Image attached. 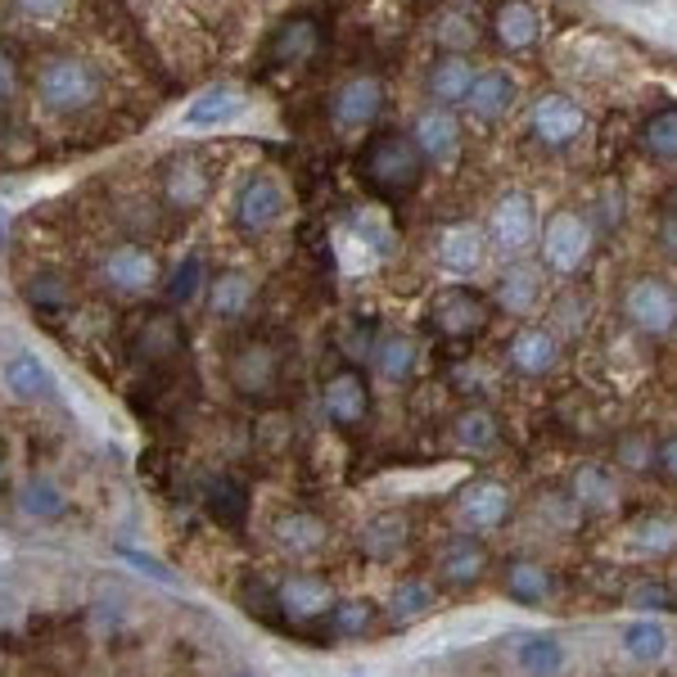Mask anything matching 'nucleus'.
Returning a JSON list of instances; mask_svg holds the SVG:
<instances>
[{"label":"nucleus","instance_id":"1","mask_svg":"<svg viewBox=\"0 0 677 677\" xmlns=\"http://www.w3.org/2000/svg\"><path fill=\"white\" fill-rule=\"evenodd\" d=\"M362 181L384 194V199H402V194H412L421 185V172H425V159L416 150L412 135H402V131H380L366 141L362 150Z\"/></svg>","mask_w":677,"mask_h":677},{"label":"nucleus","instance_id":"2","mask_svg":"<svg viewBox=\"0 0 677 677\" xmlns=\"http://www.w3.org/2000/svg\"><path fill=\"white\" fill-rule=\"evenodd\" d=\"M285 348L276 344L271 334H249L235 344L231 362H226V375H231V388L249 402H276L281 388H285Z\"/></svg>","mask_w":677,"mask_h":677},{"label":"nucleus","instance_id":"3","mask_svg":"<svg viewBox=\"0 0 677 677\" xmlns=\"http://www.w3.org/2000/svg\"><path fill=\"white\" fill-rule=\"evenodd\" d=\"M100 91H104V82L95 73V63H87L78 54H54V59L41 63V73H37V95L54 118L87 113L100 100Z\"/></svg>","mask_w":677,"mask_h":677},{"label":"nucleus","instance_id":"4","mask_svg":"<svg viewBox=\"0 0 677 677\" xmlns=\"http://www.w3.org/2000/svg\"><path fill=\"white\" fill-rule=\"evenodd\" d=\"M127 353L145 371H176L185 353V330L172 312H141L127 330Z\"/></svg>","mask_w":677,"mask_h":677},{"label":"nucleus","instance_id":"5","mask_svg":"<svg viewBox=\"0 0 677 677\" xmlns=\"http://www.w3.org/2000/svg\"><path fill=\"white\" fill-rule=\"evenodd\" d=\"M231 218L244 235H262L271 231L281 218H285V185L266 172H253L235 185V199H231Z\"/></svg>","mask_w":677,"mask_h":677},{"label":"nucleus","instance_id":"6","mask_svg":"<svg viewBox=\"0 0 677 677\" xmlns=\"http://www.w3.org/2000/svg\"><path fill=\"white\" fill-rule=\"evenodd\" d=\"M488 325V299L479 290H465V285H447L434 294L430 303V330L438 338H469Z\"/></svg>","mask_w":677,"mask_h":677},{"label":"nucleus","instance_id":"7","mask_svg":"<svg viewBox=\"0 0 677 677\" xmlns=\"http://www.w3.org/2000/svg\"><path fill=\"white\" fill-rule=\"evenodd\" d=\"M592 253V226L583 213L574 209H560L547 218V226H542V257H547L552 271H560V276H569V271H578Z\"/></svg>","mask_w":677,"mask_h":677},{"label":"nucleus","instance_id":"8","mask_svg":"<svg viewBox=\"0 0 677 677\" xmlns=\"http://www.w3.org/2000/svg\"><path fill=\"white\" fill-rule=\"evenodd\" d=\"M321 412L338 430H357L371 416V384H366V375L357 366H338L334 375H325V384H321Z\"/></svg>","mask_w":677,"mask_h":677},{"label":"nucleus","instance_id":"9","mask_svg":"<svg viewBox=\"0 0 677 677\" xmlns=\"http://www.w3.org/2000/svg\"><path fill=\"white\" fill-rule=\"evenodd\" d=\"M131 412L154 430H172L185 416V388L176 371H145L141 388L131 393Z\"/></svg>","mask_w":677,"mask_h":677},{"label":"nucleus","instance_id":"10","mask_svg":"<svg viewBox=\"0 0 677 677\" xmlns=\"http://www.w3.org/2000/svg\"><path fill=\"white\" fill-rule=\"evenodd\" d=\"M624 312L637 330L668 334L677 325V290L664 276H641V281H633V290L624 299Z\"/></svg>","mask_w":677,"mask_h":677},{"label":"nucleus","instance_id":"11","mask_svg":"<svg viewBox=\"0 0 677 677\" xmlns=\"http://www.w3.org/2000/svg\"><path fill=\"white\" fill-rule=\"evenodd\" d=\"M100 281L109 290H118V294H145L159 281V262L141 244H118V249H109L100 257Z\"/></svg>","mask_w":677,"mask_h":677},{"label":"nucleus","instance_id":"12","mask_svg":"<svg viewBox=\"0 0 677 677\" xmlns=\"http://www.w3.org/2000/svg\"><path fill=\"white\" fill-rule=\"evenodd\" d=\"M316 50H321V23H316L312 14H294V19H285L276 32L266 37L262 63H266V68H299V63H307Z\"/></svg>","mask_w":677,"mask_h":677},{"label":"nucleus","instance_id":"13","mask_svg":"<svg viewBox=\"0 0 677 677\" xmlns=\"http://www.w3.org/2000/svg\"><path fill=\"white\" fill-rule=\"evenodd\" d=\"M380 109H384V87H380V78H371V73L348 78L344 87L334 91V100H330V118H334V127H344V131L371 127V122L380 118Z\"/></svg>","mask_w":677,"mask_h":677},{"label":"nucleus","instance_id":"14","mask_svg":"<svg viewBox=\"0 0 677 677\" xmlns=\"http://www.w3.org/2000/svg\"><path fill=\"white\" fill-rule=\"evenodd\" d=\"M533 199L528 194H519V190H511V194H502L497 203H493V218H488V235H493V244L502 249V253H524L528 244H533Z\"/></svg>","mask_w":677,"mask_h":677},{"label":"nucleus","instance_id":"15","mask_svg":"<svg viewBox=\"0 0 677 677\" xmlns=\"http://www.w3.org/2000/svg\"><path fill=\"white\" fill-rule=\"evenodd\" d=\"M276 605H281V619H290V624H312V619L330 615L334 592H330V583L316 578V574H290V578L276 587Z\"/></svg>","mask_w":677,"mask_h":677},{"label":"nucleus","instance_id":"16","mask_svg":"<svg viewBox=\"0 0 677 677\" xmlns=\"http://www.w3.org/2000/svg\"><path fill=\"white\" fill-rule=\"evenodd\" d=\"M406 542H412V519H406L402 511H380V515H371V519L362 524V533H357L362 556L375 560V565L397 560V556L406 552Z\"/></svg>","mask_w":677,"mask_h":677},{"label":"nucleus","instance_id":"17","mask_svg":"<svg viewBox=\"0 0 677 677\" xmlns=\"http://www.w3.org/2000/svg\"><path fill=\"white\" fill-rule=\"evenodd\" d=\"M456 511H461V519H465L469 528L488 533V528L506 524V515H511V488L497 484V479H474V484L461 488Z\"/></svg>","mask_w":677,"mask_h":677},{"label":"nucleus","instance_id":"18","mask_svg":"<svg viewBox=\"0 0 677 677\" xmlns=\"http://www.w3.org/2000/svg\"><path fill=\"white\" fill-rule=\"evenodd\" d=\"M213 190V176L203 172V163L194 154H176L168 168H163V199L172 203L176 213H194L203 199Z\"/></svg>","mask_w":677,"mask_h":677},{"label":"nucleus","instance_id":"19","mask_svg":"<svg viewBox=\"0 0 677 677\" xmlns=\"http://www.w3.org/2000/svg\"><path fill=\"white\" fill-rule=\"evenodd\" d=\"M578 131H583V109L574 100H565V95H542L533 104V135H537L542 145L560 150V145L578 141Z\"/></svg>","mask_w":677,"mask_h":677},{"label":"nucleus","instance_id":"20","mask_svg":"<svg viewBox=\"0 0 677 677\" xmlns=\"http://www.w3.org/2000/svg\"><path fill=\"white\" fill-rule=\"evenodd\" d=\"M412 141H416L421 159H430V163H452L456 150H461V127H456V118H452L447 109H425V113L416 118V127H412Z\"/></svg>","mask_w":677,"mask_h":677},{"label":"nucleus","instance_id":"21","mask_svg":"<svg viewBox=\"0 0 677 677\" xmlns=\"http://www.w3.org/2000/svg\"><path fill=\"white\" fill-rule=\"evenodd\" d=\"M203 506H209V519L226 533H244L249 524V488L244 479H235V474H218V479L209 484V493H203Z\"/></svg>","mask_w":677,"mask_h":677},{"label":"nucleus","instance_id":"22","mask_svg":"<svg viewBox=\"0 0 677 677\" xmlns=\"http://www.w3.org/2000/svg\"><path fill=\"white\" fill-rule=\"evenodd\" d=\"M556 362H560V344H556V334L552 330H542V325H528V330H519L515 338H511V366L519 371V375H547V371H556Z\"/></svg>","mask_w":677,"mask_h":677},{"label":"nucleus","instance_id":"23","mask_svg":"<svg viewBox=\"0 0 677 677\" xmlns=\"http://www.w3.org/2000/svg\"><path fill=\"white\" fill-rule=\"evenodd\" d=\"M6 384L23 402H59V380L50 375V366L37 353H14L6 362Z\"/></svg>","mask_w":677,"mask_h":677},{"label":"nucleus","instance_id":"24","mask_svg":"<svg viewBox=\"0 0 677 677\" xmlns=\"http://www.w3.org/2000/svg\"><path fill=\"white\" fill-rule=\"evenodd\" d=\"M488 569V547L479 537H452L447 547L438 552V574L456 587H469V583H479Z\"/></svg>","mask_w":677,"mask_h":677},{"label":"nucleus","instance_id":"25","mask_svg":"<svg viewBox=\"0 0 677 677\" xmlns=\"http://www.w3.org/2000/svg\"><path fill=\"white\" fill-rule=\"evenodd\" d=\"M244 113V91L240 87H209V91H199L185 109V127H226Z\"/></svg>","mask_w":677,"mask_h":677},{"label":"nucleus","instance_id":"26","mask_svg":"<svg viewBox=\"0 0 677 677\" xmlns=\"http://www.w3.org/2000/svg\"><path fill=\"white\" fill-rule=\"evenodd\" d=\"M465 104H469L474 118H484V122L506 118L511 104H515V78L502 73V68H493V73H479V78H474V87H469V95H465Z\"/></svg>","mask_w":677,"mask_h":677},{"label":"nucleus","instance_id":"27","mask_svg":"<svg viewBox=\"0 0 677 677\" xmlns=\"http://www.w3.org/2000/svg\"><path fill=\"white\" fill-rule=\"evenodd\" d=\"M438 262L452 271V276H469V271H479L484 262V231L479 226H447L443 240H438Z\"/></svg>","mask_w":677,"mask_h":677},{"label":"nucleus","instance_id":"28","mask_svg":"<svg viewBox=\"0 0 677 677\" xmlns=\"http://www.w3.org/2000/svg\"><path fill=\"white\" fill-rule=\"evenodd\" d=\"M276 542L290 556H316L330 542V524L312 511H290V515L276 519Z\"/></svg>","mask_w":677,"mask_h":677},{"label":"nucleus","instance_id":"29","mask_svg":"<svg viewBox=\"0 0 677 677\" xmlns=\"http://www.w3.org/2000/svg\"><path fill=\"white\" fill-rule=\"evenodd\" d=\"M380 619V605L366 600V596H348V600H334L330 615H325V628L334 641H362Z\"/></svg>","mask_w":677,"mask_h":677},{"label":"nucleus","instance_id":"30","mask_svg":"<svg viewBox=\"0 0 677 677\" xmlns=\"http://www.w3.org/2000/svg\"><path fill=\"white\" fill-rule=\"evenodd\" d=\"M506 596L519 605H542L556 596V574L537 560H511L506 565Z\"/></svg>","mask_w":677,"mask_h":677},{"label":"nucleus","instance_id":"31","mask_svg":"<svg viewBox=\"0 0 677 677\" xmlns=\"http://www.w3.org/2000/svg\"><path fill=\"white\" fill-rule=\"evenodd\" d=\"M434 600H438V592H434V583H425V578H406V583H397L393 596H388V624H393V628H412V624H421L430 609H434Z\"/></svg>","mask_w":677,"mask_h":677},{"label":"nucleus","instance_id":"32","mask_svg":"<svg viewBox=\"0 0 677 677\" xmlns=\"http://www.w3.org/2000/svg\"><path fill=\"white\" fill-rule=\"evenodd\" d=\"M23 299L46 321H54V316H63L68 307H73V290H68V281L59 276V271H32V276L23 281Z\"/></svg>","mask_w":677,"mask_h":677},{"label":"nucleus","instance_id":"33","mask_svg":"<svg viewBox=\"0 0 677 677\" xmlns=\"http://www.w3.org/2000/svg\"><path fill=\"white\" fill-rule=\"evenodd\" d=\"M209 307L218 321H240L253 307V281L244 271H222L218 281H209Z\"/></svg>","mask_w":677,"mask_h":677},{"label":"nucleus","instance_id":"34","mask_svg":"<svg viewBox=\"0 0 677 677\" xmlns=\"http://www.w3.org/2000/svg\"><path fill=\"white\" fill-rule=\"evenodd\" d=\"M515 664L528 677H556L565 668V646L552 633H528L515 641Z\"/></svg>","mask_w":677,"mask_h":677},{"label":"nucleus","instance_id":"35","mask_svg":"<svg viewBox=\"0 0 677 677\" xmlns=\"http://www.w3.org/2000/svg\"><path fill=\"white\" fill-rule=\"evenodd\" d=\"M537 294H542V276H537V266L515 262V266H506V271H502V281H497V303H502L506 312H515V316L533 312Z\"/></svg>","mask_w":677,"mask_h":677},{"label":"nucleus","instance_id":"36","mask_svg":"<svg viewBox=\"0 0 677 677\" xmlns=\"http://www.w3.org/2000/svg\"><path fill=\"white\" fill-rule=\"evenodd\" d=\"M452 438L465 452H488L502 438V425H497V416L488 412V406H465V412L452 421Z\"/></svg>","mask_w":677,"mask_h":677},{"label":"nucleus","instance_id":"37","mask_svg":"<svg viewBox=\"0 0 677 677\" xmlns=\"http://www.w3.org/2000/svg\"><path fill=\"white\" fill-rule=\"evenodd\" d=\"M469 87H474V68H469V59H461V54H447V59H438V63L430 68V91H434V100H443V104H465Z\"/></svg>","mask_w":677,"mask_h":677},{"label":"nucleus","instance_id":"38","mask_svg":"<svg viewBox=\"0 0 677 677\" xmlns=\"http://www.w3.org/2000/svg\"><path fill=\"white\" fill-rule=\"evenodd\" d=\"M569 493H574V506H578V511H615V502H619L615 479H609L600 465H583V469L574 474Z\"/></svg>","mask_w":677,"mask_h":677},{"label":"nucleus","instance_id":"39","mask_svg":"<svg viewBox=\"0 0 677 677\" xmlns=\"http://www.w3.org/2000/svg\"><path fill=\"white\" fill-rule=\"evenodd\" d=\"M19 506H23V515H32V519H41V524H54V519L68 515V497H63V488H59L54 479H46V474H32V479L23 484Z\"/></svg>","mask_w":677,"mask_h":677},{"label":"nucleus","instance_id":"40","mask_svg":"<svg viewBox=\"0 0 677 677\" xmlns=\"http://www.w3.org/2000/svg\"><path fill=\"white\" fill-rule=\"evenodd\" d=\"M375 371L388 380V384H402V380H412V371H416V344L406 334H384L380 344H375Z\"/></svg>","mask_w":677,"mask_h":677},{"label":"nucleus","instance_id":"41","mask_svg":"<svg viewBox=\"0 0 677 677\" xmlns=\"http://www.w3.org/2000/svg\"><path fill=\"white\" fill-rule=\"evenodd\" d=\"M537 10L524 6V0H506V6L497 10V41L506 50H528L537 41Z\"/></svg>","mask_w":677,"mask_h":677},{"label":"nucleus","instance_id":"42","mask_svg":"<svg viewBox=\"0 0 677 677\" xmlns=\"http://www.w3.org/2000/svg\"><path fill=\"white\" fill-rule=\"evenodd\" d=\"M624 655H628L633 664H659V659L668 655V633H664V624H655V619L628 624V628H624Z\"/></svg>","mask_w":677,"mask_h":677},{"label":"nucleus","instance_id":"43","mask_svg":"<svg viewBox=\"0 0 677 677\" xmlns=\"http://www.w3.org/2000/svg\"><path fill=\"white\" fill-rule=\"evenodd\" d=\"M141 479L159 493V497H172L176 493V474H181V461H176V452L168 447V443H154V447H145L141 452Z\"/></svg>","mask_w":677,"mask_h":677},{"label":"nucleus","instance_id":"44","mask_svg":"<svg viewBox=\"0 0 677 677\" xmlns=\"http://www.w3.org/2000/svg\"><path fill=\"white\" fill-rule=\"evenodd\" d=\"M641 150L655 159V163H677V109H664L655 113L646 127H641Z\"/></svg>","mask_w":677,"mask_h":677},{"label":"nucleus","instance_id":"45","mask_svg":"<svg viewBox=\"0 0 677 677\" xmlns=\"http://www.w3.org/2000/svg\"><path fill=\"white\" fill-rule=\"evenodd\" d=\"M628 542H633V552H641V556H664V552L677 547V519H664V515L637 519L628 528Z\"/></svg>","mask_w":677,"mask_h":677},{"label":"nucleus","instance_id":"46","mask_svg":"<svg viewBox=\"0 0 677 677\" xmlns=\"http://www.w3.org/2000/svg\"><path fill=\"white\" fill-rule=\"evenodd\" d=\"M203 281H209V266H203V253H185L172 271V281H168V303L172 307H185L194 303V294L203 290Z\"/></svg>","mask_w":677,"mask_h":677},{"label":"nucleus","instance_id":"47","mask_svg":"<svg viewBox=\"0 0 677 677\" xmlns=\"http://www.w3.org/2000/svg\"><path fill=\"white\" fill-rule=\"evenodd\" d=\"M240 605H244V615H253V619H262V624H281L276 587H266L262 578H244V583H240Z\"/></svg>","mask_w":677,"mask_h":677},{"label":"nucleus","instance_id":"48","mask_svg":"<svg viewBox=\"0 0 677 677\" xmlns=\"http://www.w3.org/2000/svg\"><path fill=\"white\" fill-rule=\"evenodd\" d=\"M118 560H127V565H135L145 578H154V583H163V587H176L181 578L163 565V560H154V556H145V552H135V547H118Z\"/></svg>","mask_w":677,"mask_h":677},{"label":"nucleus","instance_id":"49","mask_svg":"<svg viewBox=\"0 0 677 677\" xmlns=\"http://www.w3.org/2000/svg\"><path fill=\"white\" fill-rule=\"evenodd\" d=\"M628 605L633 609H646V615H650V609H673V596H668V587L659 578H646V583H637L628 592Z\"/></svg>","mask_w":677,"mask_h":677},{"label":"nucleus","instance_id":"50","mask_svg":"<svg viewBox=\"0 0 677 677\" xmlns=\"http://www.w3.org/2000/svg\"><path fill=\"white\" fill-rule=\"evenodd\" d=\"M19 10H23L28 19H41V23H50V19H59V14L68 10V0H19Z\"/></svg>","mask_w":677,"mask_h":677},{"label":"nucleus","instance_id":"51","mask_svg":"<svg viewBox=\"0 0 677 677\" xmlns=\"http://www.w3.org/2000/svg\"><path fill=\"white\" fill-rule=\"evenodd\" d=\"M19 95V68L10 54H0V104H10Z\"/></svg>","mask_w":677,"mask_h":677},{"label":"nucleus","instance_id":"52","mask_svg":"<svg viewBox=\"0 0 677 677\" xmlns=\"http://www.w3.org/2000/svg\"><path fill=\"white\" fill-rule=\"evenodd\" d=\"M600 222L605 226H619L624 222V194L619 190H605V199H600Z\"/></svg>","mask_w":677,"mask_h":677},{"label":"nucleus","instance_id":"53","mask_svg":"<svg viewBox=\"0 0 677 677\" xmlns=\"http://www.w3.org/2000/svg\"><path fill=\"white\" fill-rule=\"evenodd\" d=\"M443 28H447L443 41H452V46H469V41H474V28H465V19H456V14H452Z\"/></svg>","mask_w":677,"mask_h":677},{"label":"nucleus","instance_id":"54","mask_svg":"<svg viewBox=\"0 0 677 677\" xmlns=\"http://www.w3.org/2000/svg\"><path fill=\"white\" fill-rule=\"evenodd\" d=\"M655 461H659V469L668 474V479H677V434H673V438H668V443L655 452Z\"/></svg>","mask_w":677,"mask_h":677},{"label":"nucleus","instance_id":"55","mask_svg":"<svg viewBox=\"0 0 677 677\" xmlns=\"http://www.w3.org/2000/svg\"><path fill=\"white\" fill-rule=\"evenodd\" d=\"M659 235H664V244H668V253L677 257V218H668V222L659 226Z\"/></svg>","mask_w":677,"mask_h":677},{"label":"nucleus","instance_id":"56","mask_svg":"<svg viewBox=\"0 0 677 677\" xmlns=\"http://www.w3.org/2000/svg\"><path fill=\"white\" fill-rule=\"evenodd\" d=\"M6 240H10V213L0 209V244H6Z\"/></svg>","mask_w":677,"mask_h":677},{"label":"nucleus","instance_id":"57","mask_svg":"<svg viewBox=\"0 0 677 677\" xmlns=\"http://www.w3.org/2000/svg\"><path fill=\"white\" fill-rule=\"evenodd\" d=\"M231 677H257V673H249V668H240V673H231Z\"/></svg>","mask_w":677,"mask_h":677},{"label":"nucleus","instance_id":"58","mask_svg":"<svg viewBox=\"0 0 677 677\" xmlns=\"http://www.w3.org/2000/svg\"><path fill=\"white\" fill-rule=\"evenodd\" d=\"M0 465H6V443H0Z\"/></svg>","mask_w":677,"mask_h":677}]
</instances>
